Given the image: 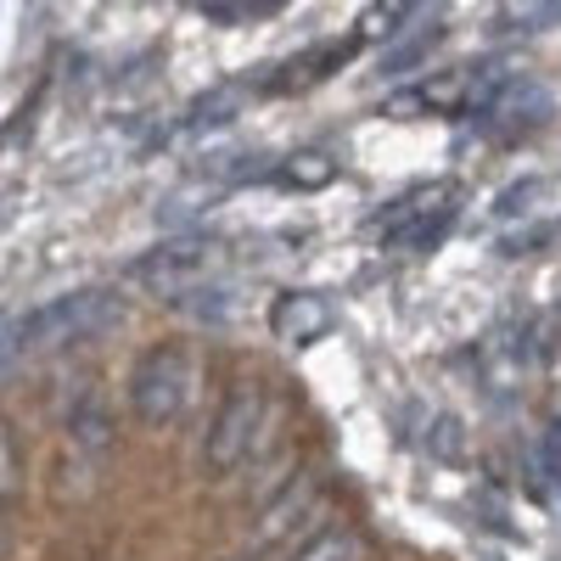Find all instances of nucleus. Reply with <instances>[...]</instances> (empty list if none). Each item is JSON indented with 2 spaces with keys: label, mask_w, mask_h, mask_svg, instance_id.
<instances>
[{
  "label": "nucleus",
  "mask_w": 561,
  "mask_h": 561,
  "mask_svg": "<svg viewBox=\"0 0 561 561\" xmlns=\"http://www.w3.org/2000/svg\"><path fill=\"white\" fill-rule=\"evenodd\" d=\"M118 314H124V304H118L113 287H79V293H62L51 304H39L34 314H23L12 325V343H18V354L68 348V343H84V337L107 332Z\"/></svg>",
  "instance_id": "obj_1"
},
{
  "label": "nucleus",
  "mask_w": 561,
  "mask_h": 561,
  "mask_svg": "<svg viewBox=\"0 0 561 561\" xmlns=\"http://www.w3.org/2000/svg\"><path fill=\"white\" fill-rule=\"evenodd\" d=\"M197 377H203V365H197V354L185 343L147 348L140 365L129 370V410H135V421H147V427H169V421H180L185 404H192V393H197Z\"/></svg>",
  "instance_id": "obj_2"
},
{
  "label": "nucleus",
  "mask_w": 561,
  "mask_h": 561,
  "mask_svg": "<svg viewBox=\"0 0 561 561\" xmlns=\"http://www.w3.org/2000/svg\"><path fill=\"white\" fill-rule=\"evenodd\" d=\"M264 427H270V399L259 382H237L225 393V404L214 410V427H208V444H203V460L214 478H230L237 466H248L264 444Z\"/></svg>",
  "instance_id": "obj_3"
},
{
  "label": "nucleus",
  "mask_w": 561,
  "mask_h": 561,
  "mask_svg": "<svg viewBox=\"0 0 561 561\" xmlns=\"http://www.w3.org/2000/svg\"><path fill=\"white\" fill-rule=\"evenodd\" d=\"M314 517H320V483L298 478V483L280 489L275 500H264V505H259L248 550H253V556H293L298 545H309V539L320 534V528H314Z\"/></svg>",
  "instance_id": "obj_4"
},
{
  "label": "nucleus",
  "mask_w": 561,
  "mask_h": 561,
  "mask_svg": "<svg viewBox=\"0 0 561 561\" xmlns=\"http://www.w3.org/2000/svg\"><path fill=\"white\" fill-rule=\"evenodd\" d=\"M214 264H219V242L203 237V230H192V237H174V242H163V248H152V253H140V259L129 264V275L140 280V287L180 298V293H192Z\"/></svg>",
  "instance_id": "obj_5"
},
{
  "label": "nucleus",
  "mask_w": 561,
  "mask_h": 561,
  "mask_svg": "<svg viewBox=\"0 0 561 561\" xmlns=\"http://www.w3.org/2000/svg\"><path fill=\"white\" fill-rule=\"evenodd\" d=\"M337 325V304L314 293V287H293V293H275L270 304V337H280L287 348H309Z\"/></svg>",
  "instance_id": "obj_6"
},
{
  "label": "nucleus",
  "mask_w": 561,
  "mask_h": 561,
  "mask_svg": "<svg viewBox=\"0 0 561 561\" xmlns=\"http://www.w3.org/2000/svg\"><path fill=\"white\" fill-rule=\"evenodd\" d=\"M478 370H483V382L489 393H523L534 377H539V348L528 332H489L478 343Z\"/></svg>",
  "instance_id": "obj_7"
},
{
  "label": "nucleus",
  "mask_w": 561,
  "mask_h": 561,
  "mask_svg": "<svg viewBox=\"0 0 561 561\" xmlns=\"http://www.w3.org/2000/svg\"><path fill=\"white\" fill-rule=\"evenodd\" d=\"M455 185H427V192H415V197H399V208L382 219V230L393 242L404 248H433L444 230L455 225Z\"/></svg>",
  "instance_id": "obj_8"
},
{
  "label": "nucleus",
  "mask_w": 561,
  "mask_h": 561,
  "mask_svg": "<svg viewBox=\"0 0 561 561\" xmlns=\"http://www.w3.org/2000/svg\"><path fill=\"white\" fill-rule=\"evenodd\" d=\"M107 449H113V433H107V421H102V410L90 404V410H79L73 421H68V466L90 483L102 472V460H107Z\"/></svg>",
  "instance_id": "obj_9"
},
{
  "label": "nucleus",
  "mask_w": 561,
  "mask_h": 561,
  "mask_svg": "<svg viewBox=\"0 0 561 561\" xmlns=\"http://www.w3.org/2000/svg\"><path fill=\"white\" fill-rule=\"evenodd\" d=\"M293 561H365V539L354 528H320L309 545L293 550Z\"/></svg>",
  "instance_id": "obj_10"
},
{
  "label": "nucleus",
  "mask_w": 561,
  "mask_h": 561,
  "mask_svg": "<svg viewBox=\"0 0 561 561\" xmlns=\"http://www.w3.org/2000/svg\"><path fill=\"white\" fill-rule=\"evenodd\" d=\"M23 489V455H18V438H12V421H0V511H7Z\"/></svg>",
  "instance_id": "obj_11"
},
{
  "label": "nucleus",
  "mask_w": 561,
  "mask_h": 561,
  "mask_svg": "<svg viewBox=\"0 0 561 561\" xmlns=\"http://www.w3.org/2000/svg\"><path fill=\"white\" fill-rule=\"evenodd\" d=\"M332 174H337V158H325V152H298L287 169H280V180H287V185H304V192L325 185Z\"/></svg>",
  "instance_id": "obj_12"
},
{
  "label": "nucleus",
  "mask_w": 561,
  "mask_h": 561,
  "mask_svg": "<svg viewBox=\"0 0 561 561\" xmlns=\"http://www.w3.org/2000/svg\"><path fill=\"white\" fill-rule=\"evenodd\" d=\"M545 192H550V180H517V185H505V192H500L494 214H500V219H511V214H534V197H545Z\"/></svg>",
  "instance_id": "obj_13"
},
{
  "label": "nucleus",
  "mask_w": 561,
  "mask_h": 561,
  "mask_svg": "<svg viewBox=\"0 0 561 561\" xmlns=\"http://www.w3.org/2000/svg\"><path fill=\"white\" fill-rule=\"evenodd\" d=\"M500 18H505L511 28H528V34H534V28H556V23H561V7H556V0H550V7H505Z\"/></svg>",
  "instance_id": "obj_14"
},
{
  "label": "nucleus",
  "mask_w": 561,
  "mask_h": 561,
  "mask_svg": "<svg viewBox=\"0 0 561 561\" xmlns=\"http://www.w3.org/2000/svg\"><path fill=\"white\" fill-rule=\"evenodd\" d=\"M427 444H433L438 455H455V449H460V433H455V415H433V433H427Z\"/></svg>",
  "instance_id": "obj_15"
},
{
  "label": "nucleus",
  "mask_w": 561,
  "mask_h": 561,
  "mask_svg": "<svg viewBox=\"0 0 561 561\" xmlns=\"http://www.w3.org/2000/svg\"><path fill=\"white\" fill-rule=\"evenodd\" d=\"M12 348H18V343H12V337H7V325H0V359H7V354H12Z\"/></svg>",
  "instance_id": "obj_16"
}]
</instances>
